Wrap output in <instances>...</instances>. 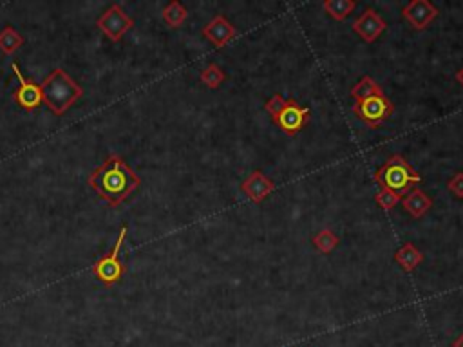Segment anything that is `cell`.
<instances>
[{"label":"cell","mask_w":463,"mask_h":347,"mask_svg":"<svg viewBox=\"0 0 463 347\" xmlns=\"http://www.w3.org/2000/svg\"><path fill=\"white\" fill-rule=\"evenodd\" d=\"M311 243H313V246L319 250L320 253L328 255V253H331L335 248H337V246H339L340 239L337 237L331 230L326 228V230H320L317 235H313Z\"/></svg>","instance_id":"d6986e66"},{"label":"cell","mask_w":463,"mask_h":347,"mask_svg":"<svg viewBox=\"0 0 463 347\" xmlns=\"http://www.w3.org/2000/svg\"><path fill=\"white\" fill-rule=\"evenodd\" d=\"M309 119V109L308 107H300L295 99H288V104L279 115V118L275 119V123L279 125V129L284 134L295 136L297 132L304 129V125L308 123Z\"/></svg>","instance_id":"ba28073f"},{"label":"cell","mask_w":463,"mask_h":347,"mask_svg":"<svg viewBox=\"0 0 463 347\" xmlns=\"http://www.w3.org/2000/svg\"><path fill=\"white\" fill-rule=\"evenodd\" d=\"M89 184L109 206H118L140 189L141 179L120 156H110L91 174Z\"/></svg>","instance_id":"6da1fadb"},{"label":"cell","mask_w":463,"mask_h":347,"mask_svg":"<svg viewBox=\"0 0 463 347\" xmlns=\"http://www.w3.org/2000/svg\"><path fill=\"white\" fill-rule=\"evenodd\" d=\"M82 95H84V89L64 69H55L42 84L44 104L56 116L65 115L71 105L82 98Z\"/></svg>","instance_id":"7a4b0ae2"},{"label":"cell","mask_w":463,"mask_h":347,"mask_svg":"<svg viewBox=\"0 0 463 347\" xmlns=\"http://www.w3.org/2000/svg\"><path fill=\"white\" fill-rule=\"evenodd\" d=\"M286 104H288V99L283 98L281 95H274L272 98L266 101V105H264V109H266V112H268L270 116H272V119H277L279 118V115L283 112V109L286 107Z\"/></svg>","instance_id":"7402d4cb"},{"label":"cell","mask_w":463,"mask_h":347,"mask_svg":"<svg viewBox=\"0 0 463 347\" xmlns=\"http://www.w3.org/2000/svg\"><path fill=\"white\" fill-rule=\"evenodd\" d=\"M375 181L382 187V189L393 190L396 193H407L411 192V187L422 181L416 170L403 159V156L394 154L385 161V163L377 170L375 174Z\"/></svg>","instance_id":"3957f363"},{"label":"cell","mask_w":463,"mask_h":347,"mask_svg":"<svg viewBox=\"0 0 463 347\" xmlns=\"http://www.w3.org/2000/svg\"><path fill=\"white\" fill-rule=\"evenodd\" d=\"M203 36L215 47L230 44L237 36V29L223 15H217L203 27Z\"/></svg>","instance_id":"7c38bea8"},{"label":"cell","mask_w":463,"mask_h":347,"mask_svg":"<svg viewBox=\"0 0 463 347\" xmlns=\"http://www.w3.org/2000/svg\"><path fill=\"white\" fill-rule=\"evenodd\" d=\"M22 45H24V36L13 25H5L4 29L0 31V49L4 51L5 55H13Z\"/></svg>","instance_id":"e0dca14e"},{"label":"cell","mask_w":463,"mask_h":347,"mask_svg":"<svg viewBox=\"0 0 463 347\" xmlns=\"http://www.w3.org/2000/svg\"><path fill=\"white\" fill-rule=\"evenodd\" d=\"M241 190L250 201H254V203H263L264 199L268 198L270 193L275 190V183L272 179H268L264 176L261 170H255L248 176V178L244 179L243 183H241Z\"/></svg>","instance_id":"8fae6325"},{"label":"cell","mask_w":463,"mask_h":347,"mask_svg":"<svg viewBox=\"0 0 463 347\" xmlns=\"http://www.w3.org/2000/svg\"><path fill=\"white\" fill-rule=\"evenodd\" d=\"M357 8L353 0H326L322 4V10L328 13L333 20H346L351 11Z\"/></svg>","instance_id":"ac0fdd59"},{"label":"cell","mask_w":463,"mask_h":347,"mask_svg":"<svg viewBox=\"0 0 463 347\" xmlns=\"http://www.w3.org/2000/svg\"><path fill=\"white\" fill-rule=\"evenodd\" d=\"M394 105L389 101V98L385 96H373V98L364 99L359 104L353 105L355 116H359L364 123L369 125V127H379L382 125L389 116L393 115Z\"/></svg>","instance_id":"8992f818"},{"label":"cell","mask_w":463,"mask_h":347,"mask_svg":"<svg viewBox=\"0 0 463 347\" xmlns=\"http://www.w3.org/2000/svg\"><path fill=\"white\" fill-rule=\"evenodd\" d=\"M447 189H449V192L453 193L454 198L463 199V172L454 174L453 178L449 179Z\"/></svg>","instance_id":"603a6c76"},{"label":"cell","mask_w":463,"mask_h":347,"mask_svg":"<svg viewBox=\"0 0 463 347\" xmlns=\"http://www.w3.org/2000/svg\"><path fill=\"white\" fill-rule=\"evenodd\" d=\"M456 347H463V337H462V338H460L458 342H456Z\"/></svg>","instance_id":"d4e9b609"},{"label":"cell","mask_w":463,"mask_h":347,"mask_svg":"<svg viewBox=\"0 0 463 347\" xmlns=\"http://www.w3.org/2000/svg\"><path fill=\"white\" fill-rule=\"evenodd\" d=\"M456 82H458V84H462V87H463V67L458 71V73H456Z\"/></svg>","instance_id":"cb8c5ba5"},{"label":"cell","mask_w":463,"mask_h":347,"mask_svg":"<svg viewBox=\"0 0 463 347\" xmlns=\"http://www.w3.org/2000/svg\"><path fill=\"white\" fill-rule=\"evenodd\" d=\"M224 78H226V76H224L223 69L215 64H210L209 67H204L200 75L201 84L206 85L209 89H217V87L224 82Z\"/></svg>","instance_id":"ffe728a7"},{"label":"cell","mask_w":463,"mask_h":347,"mask_svg":"<svg viewBox=\"0 0 463 347\" xmlns=\"http://www.w3.org/2000/svg\"><path fill=\"white\" fill-rule=\"evenodd\" d=\"M402 15L414 29L423 31L438 16V8L431 4L429 0H411L409 4L403 5Z\"/></svg>","instance_id":"9c48e42d"},{"label":"cell","mask_w":463,"mask_h":347,"mask_svg":"<svg viewBox=\"0 0 463 347\" xmlns=\"http://www.w3.org/2000/svg\"><path fill=\"white\" fill-rule=\"evenodd\" d=\"M161 16H163L165 24L176 29V27H181V25L185 24V20L189 19V11H187V8H185L181 2L174 0V2H170V4L165 5Z\"/></svg>","instance_id":"2e32d148"},{"label":"cell","mask_w":463,"mask_h":347,"mask_svg":"<svg viewBox=\"0 0 463 347\" xmlns=\"http://www.w3.org/2000/svg\"><path fill=\"white\" fill-rule=\"evenodd\" d=\"M402 204L411 217L420 219L433 208V199L429 198L427 193H423L420 189H413L411 192L405 193V198L402 199Z\"/></svg>","instance_id":"4fadbf2b"},{"label":"cell","mask_w":463,"mask_h":347,"mask_svg":"<svg viewBox=\"0 0 463 347\" xmlns=\"http://www.w3.org/2000/svg\"><path fill=\"white\" fill-rule=\"evenodd\" d=\"M388 24H385V20L377 13L375 10H366L359 19L353 22V31L364 42H375V40L379 38L382 35L383 31H385Z\"/></svg>","instance_id":"30bf717a"},{"label":"cell","mask_w":463,"mask_h":347,"mask_svg":"<svg viewBox=\"0 0 463 347\" xmlns=\"http://www.w3.org/2000/svg\"><path fill=\"white\" fill-rule=\"evenodd\" d=\"M375 201L379 203V206L383 212H389V210H393L402 201V195L389 189H380V192L375 195Z\"/></svg>","instance_id":"44dd1931"},{"label":"cell","mask_w":463,"mask_h":347,"mask_svg":"<svg viewBox=\"0 0 463 347\" xmlns=\"http://www.w3.org/2000/svg\"><path fill=\"white\" fill-rule=\"evenodd\" d=\"M125 237H127V226H121L120 235L116 239V244L112 246V250H110L107 255H104V257L93 266V273L96 275V278H98L100 283L107 284V286L118 284L125 275V266L120 259L121 246H123L125 243Z\"/></svg>","instance_id":"277c9868"},{"label":"cell","mask_w":463,"mask_h":347,"mask_svg":"<svg viewBox=\"0 0 463 347\" xmlns=\"http://www.w3.org/2000/svg\"><path fill=\"white\" fill-rule=\"evenodd\" d=\"M11 69L15 73V78L19 80V87L15 91V101L21 105L22 109L25 110H35L36 107H40V104L44 101V96H42V85H38L33 80L25 78L22 75L21 67L16 62H11Z\"/></svg>","instance_id":"52a82bcc"},{"label":"cell","mask_w":463,"mask_h":347,"mask_svg":"<svg viewBox=\"0 0 463 347\" xmlns=\"http://www.w3.org/2000/svg\"><path fill=\"white\" fill-rule=\"evenodd\" d=\"M96 25L112 42H120L125 33H129L134 27V20L121 10L120 4H112L100 19L96 20Z\"/></svg>","instance_id":"5b68a950"},{"label":"cell","mask_w":463,"mask_h":347,"mask_svg":"<svg viewBox=\"0 0 463 347\" xmlns=\"http://www.w3.org/2000/svg\"><path fill=\"white\" fill-rule=\"evenodd\" d=\"M382 87H380L377 82H375L371 76H364L360 80L359 84L355 85L353 89H351V98L359 104V101H364V99L373 98V96H382Z\"/></svg>","instance_id":"9a60e30c"},{"label":"cell","mask_w":463,"mask_h":347,"mask_svg":"<svg viewBox=\"0 0 463 347\" xmlns=\"http://www.w3.org/2000/svg\"><path fill=\"white\" fill-rule=\"evenodd\" d=\"M394 261L402 266L403 272L411 273L422 264L423 253L420 252L414 244L405 243L403 246H400V248L396 250V253H394Z\"/></svg>","instance_id":"5bb4252c"}]
</instances>
